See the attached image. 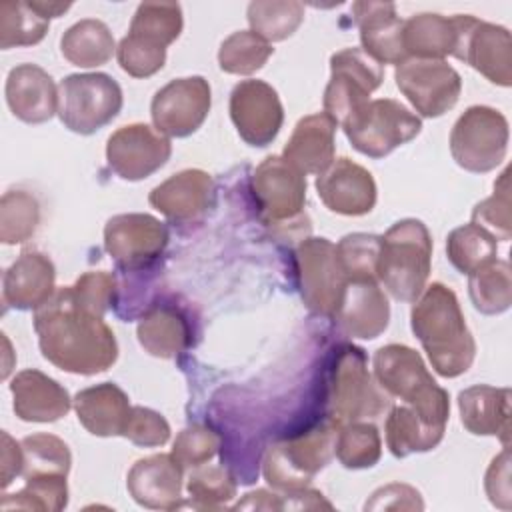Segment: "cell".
Returning <instances> with one entry per match:
<instances>
[{
	"mask_svg": "<svg viewBox=\"0 0 512 512\" xmlns=\"http://www.w3.org/2000/svg\"><path fill=\"white\" fill-rule=\"evenodd\" d=\"M342 128L360 154L384 158L398 146L416 138L422 130V120L402 102L378 98L356 108L342 122Z\"/></svg>",
	"mask_w": 512,
	"mask_h": 512,
	"instance_id": "7",
	"label": "cell"
},
{
	"mask_svg": "<svg viewBox=\"0 0 512 512\" xmlns=\"http://www.w3.org/2000/svg\"><path fill=\"white\" fill-rule=\"evenodd\" d=\"M230 118L246 144L262 148L278 136L284 108L270 84L264 80H242L230 94Z\"/></svg>",
	"mask_w": 512,
	"mask_h": 512,
	"instance_id": "17",
	"label": "cell"
},
{
	"mask_svg": "<svg viewBox=\"0 0 512 512\" xmlns=\"http://www.w3.org/2000/svg\"><path fill=\"white\" fill-rule=\"evenodd\" d=\"M510 168L500 174V180L494 184V194L482 202H478L472 210V222L486 232H490L496 240H510L512 218H510V184H508Z\"/></svg>",
	"mask_w": 512,
	"mask_h": 512,
	"instance_id": "46",
	"label": "cell"
},
{
	"mask_svg": "<svg viewBox=\"0 0 512 512\" xmlns=\"http://www.w3.org/2000/svg\"><path fill=\"white\" fill-rule=\"evenodd\" d=\"M122 110L120 84L104 74H70L58 84V116L76 134H94Z\"/></svg>",
	"mask_w": 512,
	"mask_h": 512,
	"instance_id": "8",
	"label": "cell"
},
{
	"mask_svg": "<svg viewBox=\"0 0 512 512\" xmlns=\"http://www.w3.org/2000/svg\"><path fill=\"white\" fill-rule=\"evenodd\" d=\"M124 438H128L136 446L154 448L162 446L170 438V424L166 418L150 408L132 406L128 424L124 428Z\"/></svg>",
	"mask_w": 512,
	"mask_h": 512,
	"instance_id": "50",
	"label": "cell"
},
{
	"mask_svg": "<svg viewBox=\"0 0 512 512\" xmlns=\"http://www.w3.org/2000/svg\"><path fill=\"white\" fill-rule=\"evenodd\" d=\"M318 510V508H328L332 510V504L322 496L318 490L300 488L294 492H286L282 496V510Z\"/></svg>",
	"mask_w": 512,
	"mask_h": 512,
	"instance_id": "54",
	"label": "cell"
},
{
	"mask_svg": "<svg viewBox=\"0 0 512 512\" xmlns=\"http://www.w3.org/2000/svg\"><path fill=\"white\" fill-rule=\"evenodd\" d=\"M148 200L170 222L190 224L200 220L212 206L214 182L208 172L188 168L158 184Z\"/></svg>",
	"mask_w": 512,
	"mask_h": 512,
	"instance_id": "21",
	"label": "cell"
},
{
	"mask_svg": "<svg viewBox=\"0 0 512 512\" xmlns=\"http://www.w3.org/2000/svg\"><path fill=\"white\" fill-rule=\"evenodd\" d=\"M412 332L432 368L444 378L464 374L476 356V342L466 326L456 294L442 282L424 288L410 312Z\"/></svg>",
	"mask_w": 512,
	"mask_h": 512,
	"instance_id": "2",
	"label": "cell"
},
{
	"mask_svg": "<svg viewBox=\"0 0 512 512\" xmlns=\"http://www.w3.org/2000/svg\"><path fill=\"white\" fill-rule=\"evenodd\" d=\"M294 268L306 308L334 318L348 286L336 256V244L328 238H304L294 252Z\"/></svg>",
	"mask_w": 512,
	"mask_h": 512,
	"instance_id": "10",
	"label": "cell"
},
{
	"mask_svg": "<svg viewBox=\"0 0 512 512\" xmlns=\"http://www.w3.org/2000/svg\"><path fill=\"white\" fill-rule=\"evenodd\" d=\"M272 52V44L256 32L238 30L222 42L218 50V64L228 74L250 76L268 62Z\"/></svg>",
	"mask_w": 512,
	"mask_h": 512,
	"instance_id": "41",
	"label": "cell"
},
{
	"mask_svg": "<svg viewBox=\"0 0 512 512\" xmlns=\"http://www.w3.org/2000/svg\"><path fill=\"white\" fill-rule=\"evenodd\" d=\"M484 488L488 494V500L502 508L510 510L512 508V484H510V448L504 446V450L490 462L486 478H484Z\"/></svg>",
	"mask_w": 512,
	"mask_h": 512,
	"instance_id": "51",
	"label": "cell"
},
{
	"mask_svg": "<svg viewBox=\"0 0 512 512\" xmlns=\"http://www.w3.org/2000/svg\"><path fill=\"white\" fill-rule=\"evenodd\" d=\"M334 318L348 336L372 340L388 328L390 304L378 282H348Z\"/></svg>",
	"mask_w": 512,
	"mask_h": 512,
	"instance_id": "26",
	"label": "cell"
},
{
	"mask_svg": "<svg viewBox=\"0 0 512 512\" xmlns=\"http://www.w3.org/2000/svg\"><path fill=\"white\" fill-rule=\"evenodd\" d=\"M182 8L176 2H142L130 22L128 34L136 40L168 48L182 32Z\"/></svg>",
	"mask_w": 512,
	"mask_h": 512,
	"instance_id": "35",
	"label": "cell"
},
{
	"mask_svg": "<svg viewBox=\"0 0 512 512\" xmlns=\"http://www.w3.org/2000/svg\"><path fill=\"white\" fill-rule=\"evenodd\" d=\"M456 24L458 60L470 64L498 86L512 84V38L504 26L478 20L470 14L452 16Z\"/></svg>",
	"mask_w": 512,
	"mask_h": 512,
	"instance_id": "12",
	"label": "cell"
},
{
	"mask_svg": "<svg viewBox=\"0 0 512 512\" xmlns=\"http://www.w3.org/2000/svg\"><path fill=\"white\" fill-rule=\"evenodd\" d=\"M456 24L454 18L442 14H416L404 20L402 42L408 58L444 60L454 54L456 48Z\"/></svg>",
	"mask_w": 512,
	"mask_h": 512,
	"instance_id": "31",
	"label": "cell"
},
{
	"mask_svg": "<svg viewBox=\"0 0 512 512\" xmlns=\"http://www.w3.org/2000/svg\"><path fill=\"white\" fill-rule=\"evenodd\" d=\"M30 6L42 14L44 18H56L60 14H64L72 4L70 2H46V0H30Z\"/></svg>",
	"mask_w": 512,
	"mask_h": 512,
	"instance_id": "56",
	"label": "cell"
},
{
	"mask_svg": "<svg viewBox=\"0 0 512 512\" xmlns=\"http://www.w3.org/2000/svg\"><path fill=\"white\" fill-rule=\"evenodd\" d=\"M14 412L24 422H56L72 408L68 390L40 370H22L10 384Z\"/></svg>",
	"mask_w": 512,
	"mask_h": 512,
	"instance_id": "25",
	"label": "cell"
},
{
	"mask_svg": "<svg viewBox=\"0 0 512 512\" xmlns=\"http://www.w3.org/2000/svg\"><path fill=\"white\" fill-rule=\"evenodd\" d=\"M120 68L134 78H148L162 70L166 62V48H156L126 34L116 48Z\"/></svg>",
	"mask_w": 512,
	"mask_h": 512,
	"instance_id": "49",
	"label": "cell"
},
{
	"mask_svg": "<svg viewBox=\"0 0 512 512\" xmlns=\"http://www.w3.org/2000/svg\"><path fill=\"white\" fill-rule=\"evenodd\" d=\"M374 378L384 392L404 400L422 418L446 426L450 396L436 384L422 356L404 344H386L374 354Z\"/></svg>",
	"mask_w": 512,
	"mask_h": 512,
	"instance_id": "4",
	"label": "cell"
},
{
	"mask_svg": "<svg viewBox=\"0 0 512 512\" xmlns=\"http://www.w3.org/2000/svg\"><path fill=\"white\" fill-rule=\"evenodd\" d=\"M210 104L212 92L206 78H176L154 94L150 114L156 130L166 136L186 138L202 126Z\"/></svg>",
	"mask_w": 512,
	"mask_h": 512,
	"instance_id": "15",
	"label": "cell"
},
{
	"mask_svg": "<svg viewBox=\"0 0 512 512\" xmlns=\"http://www.w3.org/2000/svg\"><path fill=\"white\" fill-rule=\"evenodd\" d=\"M432 264V236L416 218L398 220L380 236L378 282L398 302H416L426 288Z\"/></svg>",
	"mask_w": 512,
	"mask_h": 512,
	"instance_id": "3",
	"label": "cell"
},
{
	"mask_svg": "<svg viewBox=\"0 0 512 512\" xmlns=\"http://www.w3.org/2000/svg\"><path fill=\"white\" fill-rule=\"evenodd\" d=\"M218 448L220 436L214 430L202 424H192L176 436L172 456L182 464V468H196L212 460Z\"/></svg>",
	"mask_w": 512,
	"mask_h": 512,
	"instance_id": "48",
	"label": "cell"
},
{
	"mask_svg": "<svg viewBox=\"0 0 512 512\" xmlns=\"http://www.w3.org/2000/svg\"><path fill=\"white\" fill-rule=\"evenodd\" d=\"M446 254L450 264L462 272L470 274L486 262L494 260L498 254V240L476 226L474 222L454 228L446 238Z\"/></svg>",
	"mask_w": 512,
	"mask_h": 512,
	"instance_id": "37",
	"label": "cell"
},
{
	"mask_svg": "<svg viewBox=\"0 0 512 512\" xmlns=\"http://www.w3.org/2000/svg\"><path fill=\"white\" fill-rule=\"evenodd\" d=\"M54 284L56 268L52 260L38 250H26L4 274L2 300L14 310H38L54 296Z\"/></svg>",
	"mask_w": 512,
	"mask_h": 512,
	"instance_id": "23",
	"label": "cell"
},
{
	"mask_svg": "<svg viewBox=\"0 0 512 512\" xmlns=\"http://www.w3.org/2000/svg\"><path fill=\"white\" fill-rule=\"evenodd\" d=\"M366 510H422L420 492L408 484H386L378 488L364 504Z\"/></svg>",
	"mask_w": 512,
	"mask_h": 512,
	"instance_id": "52",
	"label": "cell"
},
{
	"mask_svg": "<svg viewBox=\"0 0 512 512\" xmlns=\"http://www.w3.org/2000/svg\"><path fill=\"white\" fill-rule=\"evenodd\" d=\"M304 20V6L296 0H256L248 4V24L266 42L292 36Z\"/></svg>",
	"mask_w": 512,
	"mask_h": 512,
	"instance_id": "36",
	"label": "cell"
},
{
	"mask_svg": "<svg viewBox=\"0 0 512 512\" xmlns=\"http://www.w3.org/2000/svg\"><path fill=\"white\" fill-rule=\"evenodd\" d=\"M182 464L170 454H152L134 462L126 486L136 504L150 510H178L182 500Z\"/></svg>",
	"mask_w": 512,
	"mask_h": 512,
	"instance_id": "19",
	"label": "cell"
},
{
	"mask_svg": "<svg viewBox=\"0 0 512 512\" xmlns=\"http://www.w3.org/2000/svg\"><path fill=\"white\" fill-rule=\"evenodd\" d=\"M172 154L166 134L148 124H128L118 128L106 144L110 170L122 180H142L160 170Z\"/></svg>",
	"mask_w": 512,
	"mask_h": 512,
	"instance_id": "16",
	"label": "cell"
},
{
	"mask_svg": "<svg viewBox=\"0 0 512 512\" xmlns=\"http://www.w3.org/2000/svg\"><path fill=\"white\" fill-rule=\"evenodd\" d=\"M50 20L38 14L30 2L6 0L0 4V48L38 44L48 32Z\"/></svg>",
	"mask_w": 512,
	"mask_h": 512,
	"instance_id": "38",
	"label": "cell"
},
{
	"mask_svg": "<svg viewBox=\"0 0 512 512\" xmlns=\"http://www.w3.org/2000/svg\"><path fill=\"white\" fill-rule=\"evenodd\" d=\"M74 300L86 312L104 318V314L114 306L118 294V282L112 272L96 270L84 272L72 286Z\"/></svg>",
	"mask_w": 512,
	"mask_h": 512,
	"instance_id": "47",
	"label": "cell"
},
{
	"mask_svg": "<svg viewBox=\"0 0 512 512\" xmlns=\"http://www.w3.org/2000/svg\"><path fill=\"white\" fill-rule=\"evenodd\" d=\"M468 294L482 314H502L512 304V270L506 260H490L468 274Z\"/></svg>",
	"mask_w": 512,
	"mask_h": 512,
	"instance_id": "34",
	"label": "cell"
},
{
	"mask_svg": "<svg viewBox=\"0 0 512 512\" xmlns=\"http://www.w3.org/2000/svg\"><path fill=\"white\" fill-rule=\"evenodd\" d=\"M330 82L324 90V112L342 124L356 108L368 102L382 84V66L362 48H344L330 58Z\"/></svg>",
	"mask_w": 512,
	"mask_h": 512,
	"instance_id": "13",
	"label": "cell"
},
{
	"mask_svg": "<svg viewBox=\"0 0 512 512\" xmlns=\"http://www.w3.org/2000/svg\"><path fill=\"white\" fill-rule=\"evenodd\" d=\"M336 128V120L326 112L300 118L282 156L302 174L320 176L334 162Z\"/></svg>",
	"mask_w": 512,
	"mask_h": 512,
	"instance_id": "27",
	"label": "cell"
},
{
	"mask_svg": "<svg viewBox=\"0 0 512 512\" xmlns=\"http://www.w3.org/2000/svg\"><path fill=\"white\" fill-rule=\"evenodd\" d=\"M66 504H68L66 476H40V478H28L20 492L4 494L0 508L58 512V510H64Z\"/></svg>",
	"mask_w": 512,
	"mask_h": 512,
	"instance_id": "45",
	"label": "cell"
},
{
	"mask_svg": "<svg viewBox=\"0 0 512 512\" xmlns=\"http://www.w3.org/2000/svg\"><path fill=\"white\" fill-rule=\"evenodd\" d=\"M460 420L470 434L510 442V388L476 384L458 394Z\"/></svg>",
	"mask_w": 512,
	"mask_h": 512,
	"instance_id": "28",
	"label": "cell"
},
{
	"mask_svg": "<svg viewBox=\"0 0 512 512\" xmlns=\"http://www.w3.org/2000/svg\"><path fill=\"white\" fill-rule=\"evenodd\" d=\"M6 102L18 120L42 124L58 112V88L44 68L18 64L6 78Z\"/></svg>",
	"mask_w": 512,
	"mask_h": 512,
	"instance_id": "24",
	"label": "cell"
},
{
	"mask_svg": "<svg viewBox=\"0 0 512 512\" xmlns=\"http://www.w3.org/2000/svg\"><path fill=\"white\" fill-rule=\"evenodd\" d=\"M352 12L360 30L362 50L378 64H402L408 60L402 30L404 20L392 2H354Z\"/></svg>",
	"mask_w": 512,
	"mask_h": 512,
	"instance_id": "22",
	"label": "cell"
},
{
	"mask_svg": "<svg viewBox=\"0 0 512 512\" xmlns=\"http://www.w3.org/2000/svg\"><path fill=\"white\" fill-rule=\"evenodd\" d=\"M74 410L78 422L94 436H124L132 406L126 392L112 384L102 382L80 390L74 396Z\"/></svg>",
	"mask_w": 512,
	"mask_h": 512,
	"instance_id": "29",
	"label": "cell"
},
{
	"mask_svg": "<svg viewBox=\"0 0 512 512\" xmlns=\"http://www.w3.org/2000/svg\"><path fill=\"white\" fill-rule=\"evenodd\" d=\"M114 50L116 44L110 28L96 18H84L72 24L60 40L62 56L80 68H96L106 64Z\"/></svg>",
	"mask_w": 512,
	"mask_h": 512,
	"instance_id": "33",
	"label": "cell"
},
{
	"mask_svg": "<svg viewBox=\"0 0 512 512\" xmlns=\"http://www.w3.org/2000/svg\"><path fill=\"white\" fill-rule=\"evenodd\" d=\"M20 444L24 452V480L40 476H68L72 456L64 440L52 434H32Z\"/></svg>",
	"mask_w": 512,
	"mask_h": 512,
	"instance_id": "40",
	"label": "cell"
},
{
	"mask_svg": "<svg viewBox=\"0 0 512 512\" xmlns=\"http://www.w3.org/2000/svg\"><path fill=\"white\" fill-rule=\"evenodd\" d=\"M334 454L344 468H372L382 456V440L378 428L360 420L340 426Z\"/></svg>",
	"mask_w": 512,
	"mask_h": 512,
	"instance_id": "39",
	"label": "cell"
},
{
	"mask_svg": "<svg viewBox=\"0 0 512 512\" xmlns=\"http://www.w3.org/2000/svg\"><path fill=\"white\" fill-rule=\"evenodd\" d=\"M450 152L468 172L494 170L508 152V120L496 108L470 106L452 126Z\"/></svg>",
	"mask_w": 512,
	"mask_h": 512,
	"instance_id": "9",
	"label": "cell"
},
{
	"mask_svg": "<svg viewBox=\"0 0 512 512\" xmlns=\"http://www.w3.org/2000/svg\"><path fill=\"white\" fill-rule=\"evenodd\" d=\"M316 190L328 210L344 216H364L376 204L372 174L346 156L334 160L316 178Z\"/></svg>",
	"mask_w": 512,
	"mask_h": 512,
	"instance_id": "20",
	"label": "cell"
},
{
	"mask_svg": "<svg viewBox=\"0 0 512 512\" xmlns=\"http://www.w3.org/2000/svg\"><path fill=\"white\" fill-rule=\"evenodd\" d=\"M236 510H282V496L268 490H256L244 496L242 502L234 506Z\"/></svg>",
	"mask_w": 512,
	"mask_h": 512,
	"instance_id": "55",
	"label": "cell"
},
{
	"mask_svg": "<svg viewBox=\"0 0 512 512\" xmlns=\"http://www.w3.org/2000/svg\"><path fill=\"white\" fill-rule=\"evenodd\" d=\"M2 488H6L16 476H22L24 452L22 444L14 442L6 432H2Z\"/></svg>",
	"mask_w": 512,
	"mask_h": 512,
	"instance_id": "53",
	"label": "cell"
},
{
	"mask_svg": "<svg viewBox=\"0 0 512 512\" xmlns=\"http://www.w3.org/2000/svg\"><path fill=\"white\" fill-rule=\"evenodd\" d=\"M400 92L424 118H438L460 98L462 78L446 60L408 58L394 70Z\"/></svg>",
	"mask_w": 512,
	"mask_h": 512,
	"instance_id": "14",
	"label": "cell"
},
{
	"mask_svg": "<svg viewBox=\"0 0 512 512\" xmlns=\"http://www.w3.org/2000/svg\"><path fill=\"white\" fill-rule=\"evenodd\" d=\"M166 246L168 230L150 214H118L104 226V248L122 272L150 270Z\"/></svg>",
	"mask_w": 512,
	"mask_h": 512,
	"instance_id": "11",
	"label": "cell"
},
{
	"mask_svg": "<svg viewBox=\"0 0 512 512\" xmlns=\"http://www.w3.org/2000/svg\"><path fill=\"white\" fill-rule=\"evenodd\" d=\"M252 192L270 222L294 220L306 202V176L284 156H268L254 170Z\"/></svg>",
	"mask_w": 512,
	"mask_h": 512,
	"instance_id": "18",
	"label": "cell"
},
{
	"mask_svg": "<svg viewBox=\"0 0 512 512\" xmlns=\"http://www.w3.org/2000/svg\"><path fill=\"white\" fill-rule=\"evenodd\" d=\"M186 490L190 502L186 506L198 510H218L236 496V480L224 466H196L192 468Z\"/></svg>",
	"mask_w": 512,
	"mask_h": 512,
	"instance_id": "43",
	"label": "cell"
},
{
	"mask_svg": "<svg viewBox=\"0 0 512 512\" xmlns=\"http://www.w3.org/2000/svg\"><path fill=\"white\" fill-rule=\"evenodd\" d=\"M446 426L422 418L410 406H394L386 418V444L396 458L414 452H428L444 438Z\"/></svg>",
	"mask_w": 512,
	"mask_h": 512,
	"instance_id": "32",
	"label": "cell"
},
{
	"mask_svg": "<svg viewBox=\"0 0 512 512\" xmlns=\"http://www.w3.org/2000/svg\"><path fill=\"white\" fill-rule=\"evenodd\" d=\"M34 330L42 356L56 368L94 376L106 372L118 358V344L110 326L78 306L72 286L34 310Z\"/></svg>",
	"mask_w": 512,
	"mask_h": 512,
	"instance_id": "1",
	"label": "cell"
},
{
	"mask_svg": "<svg viewBox=\"0 0 512 512\" xmlns=\"http://www.w3.org/2000/svg\"><path fill=\"white\" fill-rule=\"evenodd\" d=\"M40 224V204L26 190H8L0 200V240L20 244L34 236Z\"/></svg>",
	"mask_w": 512,
	"mask_h": 512,
	"instance_id": "42",
	"label": "cell"
},
{
	"mask_svg": "<svg viewBox=\"0 0 512 512\" xmlns=\"http://www.w3.org/2000/svg\"><path fill=\"white\" fill-rule=\"evenodd\" d=\"M136 334L140 346L156 358H174L192 344V326L172 302L150 304L138 322Z\"/></svg>",
	"mask_w": 512,
	"mask_h": 512,
	"instance_id": "30",
	"label": "cell"
},
{
	"mask_svg": "<svg viewBox=\"0 0 512 512\" xmlns=\"http://www.w3.org/2000/svg\"><path fill=\"white\" fill-rule=\"evenodd\" d=\"M392 404L368 372L362 348L344 344L336 350L328 374V420L338 428L364 418H378Z\"/></svg>",
	"mask_w": 512,
	"mask_h": 512,
	"instance_id": "5",
	"label": "cell"
},
{
	"mask_svg": "<svg viewBox=\"0 0 512 512\" xmlns=\"http://www.w3.org/2000/svg\"><path fill=\"white\" fill-rule=\"evenodd\" d=\"M380 236L354 232L336 244V256L348 282H378Z\"/></svg>",
	"mask_w": 512,
	"mask_h": 512,
	"instance_id": "44",
	"label": "cell"
},
{
	"mask_svg": "<svg viewBox=\"0 0 512 512\" xmlns=\"http://www.w3.org/2000/svg\"><path fill=\"white\" fill-rule=\"evenodd\" d=\"M338 426L324 420L290 438L274 442L264 456V478L280 492L306 488L312 478L332 460Z\"/></svg>",
	"mask_w": 512,
	"mask_h": 512,
	"instance_id": "6",
	"label": "cell"
}]
</instances>
